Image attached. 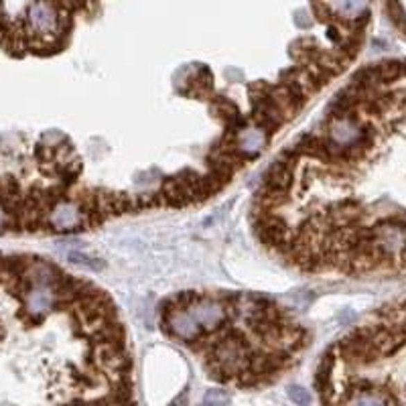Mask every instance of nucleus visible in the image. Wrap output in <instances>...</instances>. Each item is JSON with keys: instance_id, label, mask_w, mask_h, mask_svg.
<instances>
[{"instance_id": "1", "label": "nucleus", "mask_w": 406, "mask_h": 406, "mask_svg": "<svg viewBox=\"0 0 406 406\" xmlns=\"http://www.w3.org/2000/svg\"><path fill=\"white\" fill-rule=\"evenodd\" d=\"M59 10L49 0H35L27 10L25 37L57 39L61 35L59 28Z\"/></svg>"}, {"instance_id": "2", "label": "nucleus", "mask_w": 406, "mask_h": 406, "mask_svg": "<svg viewBox=\"0 0 406 406\" xmlns=\"http://www.w3.org/2000/svg\"><path fill=\"white\" fill-rule=\"evenodd\" d=\"M189 313L195 319V323L203 327L205 331H216L228 317L221 301L214 297H197L195 303L189 307Z\"/></svg>"}, {"instance_id": "3", "label": "nucleus", "mask_w": 406, "mask_h": 406, "mask_svg": "<svg viewBox=\"0 0 406 406\" xmlns=\"http://www.w3.org/2000/svg\"><path fill=\"white\" fill-rule=\"evenodd\" d=\"M319 2L327 8L331 19H337L346 25L348 23L357 25V21L362 25H366V21H368L370 0H319Z\"/></svg>"}, {"instance_id": "4", "label": "nucleus", "mask_w": 406, "mask_h": 406, "mask_svg": "<svg viewBox=\"0 0 406 406\" xmlns=\"http://www.w3.org/2000/svg\"><path fill=\"white\" fill-rule=\"evenodd\" d=\"M47 228L55 232H76L81 228V214L76 201L61 199L47 214Z\"/></svg>"}, {"instance_id": "5", "label": "nucleus", "mask_w": 406, "mask_h": 406, "mask_svg": "<svg viewBox=\"0 0 406 406\" xmlns=\"http://www.w3.org/2000/svg\"><path fill=\"white\" fill-rule=\"evenodd\" d=\"M269 136L271 135H267L262 128L248 124L234 136V149L242 159H252L264 151V146L269 144Z\"/></svg>"}, {"instance_id": "6", "label": "nucleus", "mask_w": 406, "mask_h": 406, "mask_svg": "<svg viewBox=\"0 0 406 406\" xmlns=\"http://www.w3.org/2000/svg\"><path fill=\"white\" fill-rule=\"evenodd\" d=\"M23 301H25L27 313L35 323H41L45 315L57 305V297L49 287H31L23 295Z\"/></svg>"}, {"instance_id": "7", "label": "nucleus", "mask_w": 406, "mask_h": 406, "mask_svg": "<svg viewBox=\"0 0 406 406\" xmlns=\"http://www.w3.org/2000/svg\"><path fill=\"white\" fill-rule=\"evenodd\" d=\"M161 321L167 333H173L175 337L183 341H195L201 333V327L195 323L189 311H183V309H175L167 319H161Z\"/></svg>"}, {"instance_id": "8", "label": "nucleus", "mask_w": 406, "mask_h": 406, "mask_svg": "<svg viewBox=\"0 0 406 406\" xmlns=\"http://www.w3.org/2000/svg\"><path fill=\"white\" fill-rule=\"evenodd\" d=\"M59 276H61V272L51 262H45V260H39V258H28L27 271H25L23 278L31 287H49L51 289L59 280Z\"/></svg>"}, {"instance_id": "9", "label": "nucleus", "mask_w": 406, "mask_h": 406, "mask_svg": "<svg viewBox=\"0 0 406 406\" xmlns=\"http://www.w3.org/2000/svg\"><path fill=\"white\" fill-rule=\"evenodd\" d=\"M262 185L289 193L291 185H293V169L287 167V164H280V162L274 161L271 164V169H269V173L264 175V183Z\"/></svg>"}, {"instance_id": "10", "label": "nucleus", "mask_w": 406, "mask_h": 406, "mask_svg": "<svg viewBox=\"0 0 406 406\" xmlns=\"http://www.w3.org/2000/svg\"><path fill=\"white\" fill-rule=\"evenodd\" d=\"M161 195L164 205H169V208H185V205L191 203L187 191L183 189V185L175 177L164 179V183H162L161 187Z\"/></svg>"}, {"instance_id": "11", "label": "nucleus", "mask_w": 406, "mask_h": 406, "mask_svg": "<svg viewBox=\"0 0 406 406\" xmlns=\"http://www.w3.org/2000/svg\"><path fill=\"white\" fill-rule=\"evenodd\" d=\"M67 262L92 272H100L106 269L104 260H100V258H96V256H90V254H85V252H81V250H71V252L67 254Z\"/></svg>"}, {"instance_id": "12", "label": "nucleus", "mask_w": 406, "mask_h": 406, "mask_svg": "<svg viewBox=\"0 0 406 406\" xmlns=\"http://www.w3.org/2000/svg\"><path fill=\"white\" fill-rule=\"evenodd\" d=\"M344 406H394L392 405V398L378 394L374 390L370 392H362V394H352L350 400Z\"/></svg>"}, {"instance_id": "13", "label": "nucleus", "mask_w": 406, "mask_h": 406, "mask_svg": "<svg viewBox=\"0 0 406 406\" xmlns=\"http://www.w3.org/2000/svg\"><path fill=\"white\" fill-rule=\"evenodd\" d=\"M376 69V76H378L380 83H388V81L400 80L403 74H405V67L400 61H384L374 67Z\"/></svg>"}, {"instance_id": "14", "label": "nucleus", "mask_w": 406, "mask_h": 406, "mask_svg": "<svg viewBox=\"0 0 406 406\" xmlns=\"http://www.w3.org/2000/svg\"><path fill=\"white\" fill-rule=\"evenodd\" d=\"M228 403H230V394L221 388H212L203 396V405L205 406H226Z\"/></svg>"}, {"instance_id": "15", "label": "nucleus", "mask_w": 406, "mask_h": 406, "mask_svg": "<svg viewBox=\"0 0 406 406\" xmlns=\"http://www.w3.org/2000/svg\"><path fill=\"white\" fill-rule=\"evenodd\" d=\"M287 392H289V396H291V400L298 406H309L311 405V394H309V390H305L303 386H289L287 388Z\"/></svg>"}, {"instance_id": "16", "label": "nucleus", "mask_w": 406, "mask_h": 406, "mask_svg": "<svg viewBox=\"0 0 406 406\" xmlns=\"http://www.w3.org/2000/svg\"><path fill=\"white\" fill-rule=\"evenodd\" d=\"M388 15H390V19L394 21V25L403 31L405 10H403V4H400V0H388Z\"/></svg>"}, {"instance_id": "17", "label": "nucleus", "mask_w": 406, "mask_h": 406, "mask_svg": "<svg viewBox=\"0 0 406 406\" xmlns=\"http://www.w3.org/2000/svg\"><path fill=\"white\" fill-rule=\"evenodd\" d=\"M6 230H21V226H19L12 217L8 216V214L2 210V205H0V234L6 232Z\"/></svg>"}, {"instance_id": "18", "label": "nucleus", "mask_w": 406, "mask_h": 406, "mask_svg": "<svg viewBox=\"0 0 406 406\" xmlns=\"http://www.w3.org/2000/svg\"><path fill=\"white\" fill-rule=\"evenodd\" d=\"M65 140V136L61 135V133H57V130H51V133H45L43 138H41V142L45 144V146H49V149H55L57 144H61Z\"/></svg>"}, {"instance_id": "19", "label": "nucleus", "mask_w": 406, "mask_h": 406, "mask_svg": "<svg viewBox=\"0 0 406 406\" xmlns=\"http://www.w3.org/2000/svg\"><path fill=\"white\" fill-rule=\"evenodd\" d=\"M295 23H297V27H301V28L311 27V19L307 17V12H305V10H297V12H295Z\"/></svg>"}, {"instance_id": "20", "label": "nucleus", "mask_w": 406, "mask_h": 406, "mask_svg": "<svg viewBox=\"0 0 406 406\" xmlns=\"http://www.w3.org/2000/svg\"><path fill=\"white\" fill-rule=\"evenodd\" d=\"M226 80L228 81H244V74L240 69H236V67H230V69H226Z\"/></svg>"}, {"instance_id": "21", "label": "nucleus", "mask_w": 406, "mask_h": 406, "mask_svg": "<svg viewBox=\"0 0 406 406\" xmlns=\"http://www.w3.org/2000/svg\"><path fill=\"white\" fill-rule=\"evenodd\" d=\"M353 317H355V315H353V311L346 309V311H341V313H339V317H337V319H339V323H350V321H353Z\"/></svg>"}, {"instance_id": "22", "label": "nucleus", "mask_w": 406, "mask_h": 406, "mask_svg": "<svg viewBox=\"0 0 406 406\" xmlns=\"http://www.w3.org/2000/svg\"><path fill=\"white\" fill-rule=\"evenodd\" d=\"M169 406H187V392H183V394H179L173 403Z\"/></svg>"}, {"instance_id": "23", "label": "nucleus", "mask_w": 406, "mask_h": 406, "mask_svg": "<svg viewBox=\"0 0 406 406\" xmlns=\"http://www.w3.org/2000/svg\"><path fill=\"white\" fill-rule=\"evenodd\" d=\"M201 406H205V405H201Z\"/></svg>"}]
</instances>
